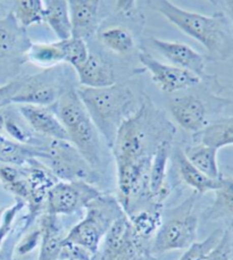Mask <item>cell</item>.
<instances>
[{
	"label": "cell",
	"mask_w": 233,
	"mask_h": 260,
	"mask_svg": "<svg viewBox=\"0 0 233 260\" xmlns=\"http://www.w3.org/2000/svg\"><path fill=\"white\" fill-rule=\"evenodd\" d=\"M174 161H176L179 175L181 177V180L189 187H191L196 194H203L211 191L214 192L220 186L221 179L212 180L205 174H202L197 167L193 166L189 161L187 156L184 155L182 148H178L176 152H174Z\"/></svg>",
	"instance_id": "obj_19"
},
{
	"label": "cell",
	"mask_w": 233,
	"mask_h": 260,
	"mask_svg": "<svg viewBox=\"0 0 233 260\" xmlns=\"http://www.w3.org/2000/svg\"><path fill=\"white\" fill-rule=\"evenodd\" d=\"M41 242V230L40 228L37 230H33L31 232H28L26 235L19 240V242L16 244L15 249V254L17 256H26L30 252H32L39 244Z\"/></svg>",
	"instance_id": "obj_34"
},
{
	"label": "cell",
	"mask_w": 233,
	"mask_h": 260,
	"mask_svg": "<svg viewBox=\"0 0 233 260\" xmlns=\"http://www.w3.org/2000/svg\"><path fill=\"white\" fill-rule=\"evenodd\" d=\"M24 206L25 205H24L23 201L17 200L15 204L5 209L2 216H0V251H2L5 243L7 242V239L12 232L17 215L23 209Z\"/></svg>",
	"instance_id": "obj_32"
},
{
	"label": "cell",
	"mask_w": 233,
	"mask_h": 260,
	"mask_svg": "<svg viewBox=\"0 0 233 260\" xmlns=\"http://www.w3.org/2000/svg\"><path fill=\"white\" fill-rule=\"evenodd\" d=\"M148 260H154V259H152V258H149V259H148Z\"/></svg>",
	"instance_id": "obj_37"
},
{
	"label": "cell",
	"mask_w": 233,
	"mask_h": 260,
	"mask_svg": "<svg viewBox=\"0 0 233 260\" xmlns=\"http://www.w3.org/2000/svg\"><path fill=\"white\" fill-rule=\"evenodd\" d=\"M183 152L189 161L197 167L202 174H205L212 180L221 179L222 174L217 161L218 149L198 142L193 146L184 148Z\"/></svg>",
	"instance_id": "obj_23"
},
{
	"label": "cell",
	"mask_w": 233,
	"mask_h": 260,
	"mask_svg": "<svg viewBox=\"0 0 233 260\" xmlns=\"http://www.w3.org/2000/svg\"><path fill=\"white\" fill-rule=\"evenodd\" d=\"M199 143L216 149L233 146V117H225L210 123L198 134Z\"/></svg>",
	"instance_id": "obj_28"
},
{
	"label": "cell",
	"mask_w": 233,
	"mask_h": 260,
	"mask_svg": "<svg viewBox=\"0 0 233 260\" xmlns=\"http://www.w3.org/2000/svg\"><path fill=\"white\" fill-rule=\"evenodd\" d=\"M196 193L184 200L177 208L171 210V215L162 221L154 235L150 252L163 254L176 250H186L196 242L198 232V216L195 214Z\"/></svg>",
	"instance_id": "obj_7"
},
{
	"label": "cell",
	"mask_w": 233,
	"mask_h": 260,
	"mask_svg": "<svg viewBox=\"0 0 233 260\" xmlns=\"http://www.w3.org/2000/svg\"><path fill=\"white\" fill-rule=\"evenodd\" d=\"M223 232H224V230L217 229L213 231L205 240L193 242L190 247L186 249V251L179 258V260H205L208 253L221 240Z\"/></svg>",
	"instance_id": "obj_30"
},
{
	"label": "cell",
	"mask_w": 233,
	"mask_h": 260,
	"mask_svg": "<svg viewBox=\"0 0 233 260\" xmlns=\"http://www.w3.org/2000/svg\"><path fill=\"white\" fill-rule=\"evenodd\" d=\"M41 148L45 150V156L39 161L45 165L57 180L83 181L90 184H95L99 180L98 173L92 170L71 142L47 139Z\"/></svg>",
	"instance_id": "obj_8"
},
{
	"label": "cell",
	"mask_w": 233,
	"mask_h": 260,
	"mask_svg": "<svg viewBox=\"0 0 233 260\" xmlns=\"http://www.w3.org/2000/svg\"><path fill=\"white\" fill-rule=\"evenodd\" d=\"M97 35L101 45L116 55L124 56L134 49L133 35L126 26L111 25L98 31Z\"/></svg>",
	"instance_id": "obj_25"
},
{
	"label": "cell",
	"mask_w": 233,
	"mask_h": 260,
	"mask_svg": "<svg viewBox=\"0 0 233 260\" xmlns=\"http://www.w3.org/2000/svg\"><path fill=\"white\" fill-rule=\"evenodd\" d=\"M232 233H233V232H232Z\"/></svg>",
	"instance_id": "obj_38"
},
{
	"label": "cell",
	"mask_w": 233,
	"mask_h": 260,
	"mask_svg": "<svg viewBox=\"0 0 233 260\" xmlns=\"http://www.w3.org/2000/svg\"><path fill=\"white\" fill-rule=\"evenodd\" d=\"M138 56L141 65L152 75L154 83L165 93H177L200 83L201 80L190 72L159 61L145 50L140 51Z\"/></svg>",
	"instance_id": "obj_12"
},
{
	"label": "cell",
	"mask_w": 233,
	"mask_h": 260,
	"mask_svg": "<svg viewBox=\"0 0 233 260\" xmlns=\"http://www.w3.org/2000/svg\"><path fill=\"white\" fill-rule=\"evenodd\" d=\"M43 156V148L15 142L0 132V164L23 166L31 159L40 160Z\"/></svg>",
	"instance_id": "obj_21"
},
{
	"label": "cell",
	"mask_w": 233,
	"mask_h": 260,
	"mask_svg": "<svg viewBox=\"0 0 233 260\" xmlns=\"http://www.w3.org/2000/svg\"><path fill=\"white\" fill-rule=\"evenodd\" d=\"M144 241L135 234L128 216L123 215L111 225L104 239L100 260H135L144 256Z\"/></svg>",
	"instance_id": "obj_11"
},
{
	"label": "cell",
	"mask_w": 233,
	"mask_h": 260,
	"mask_svg": "<svg viewBox=\"0 0 233 260\" xmlns=\"http://www.w3.org/2000/svg\"><path fill=\"white\" fill-rule=\"evenodd\" d=\"M147 5L179 30L200 43L207 51L208 60L225 61L233 57L231 23L223 12L203 15L186 11L167 0H149Z\"/></svg>",
	"instance_id": "obj_2"
},
{
	"label": "cell",
	"mask_w": 233,
	"mask_h": 260,
	"mask_svg": "<svg viewBox=\"0 0 233 260\" xmlns=\"http://www.w3.org/2000/svg\"><path fill=\"white\" fill-rule=\"evenodd\" d=\"M163 205H154L128 216L135 234L143 241L152 239L163 221Z\"/></svg>",
	"instance_id": "obj_26"
},
{
	"label": "cell",
	"mask_w": 233,
	"mask_h": 260,
	"mask_svg": "<svg viewBox=\"0 0 233 260\" xmlns=\"http://www.w3.org/2000/svg\"><path fill=\"white\" fill-rule=\"evenodd\" d=\"M155 50L165 57L172 65L190 72L200 80H207L211 76L206 73V58L187 43L167 41L152 38L149 40Z\"/></svg>",
	"instance_id": "obj_14"
},
{
	"label": "cell",
	"mask_w": 233,
	"mask_h": 260,
	"mask_svg": "<svg viewBox=\"0 0 233 260\" xmlns=\"http://www.w3.org/2000/svg\"><path fill=\"white\" fill-rule=\"evenodd\" d=\"M74 72L80 86L84 88L101 89L118 83L113 66L103 57L94 52H90L84 64Z\"/></svg>",
	"instance_id": "obj_17"
},
{
	"label": "cell",
	"mask_w": 233,
	"mask_h": 260,
	"mask_svg": "<svg viewBox=\"0 0 233 260\" xmlns=\"http://www.w3.org/2000/svg\"><path fill=\"white\" fill-rule=\"evenodd\" d=\"M101 6L98 0H72L69 2L72 38L86 41L98 33L101 20Z\"/></svg>",
	"instance_id": "obj_16"
},
{
	"label": "cell",
	"mask_w": 233,
	"mask_h": 260,
	"mask_svg": "<svg viewBox=\"0 0 233 260\" xmlns=\"http://www.w3.org/2000/svg\"><path fill=\"white\" fill-rule=\"evenodd\" d=\"M52 108L65 128L69 142L92 170L98 174L104 173L107 161L103 138L77 95L76 88L66 91Z\"/></svg>",
	"instance_id": "obj_4"
},
{
	"label": "cell",
	"mask_w": 233,
	"mask_h": 260,
	"mask_svg": "<svg viewBox=\"0 0 233 260\" xmlns=\"http://www.w3.org/2000/svg\"><path fill=\"white\" fill-rule=\"evenodd\" d=\"M176 128L166 115L144 98L132 116L120 127L110 150L118 167V200L128 207L150 193L149 174L155 152L173 141Z\"/></svg>",
	"instance_id": "obj_1"
},
{
	"label": "cell",
	"mask_w": 233,
	"mask_h": 260,
	"mask_svg": "<svg viewBox=\"0 0 233 260\" xmlns=\"http://www.w3.org/2000/svg\"><path fill=\"white\" fill-rule=\"evenodd\" d=\"M218 189L214 191L215 199L205 213L207 220L233 218V177L222 175Z\"/></svg>",
	"instance_id": "obj_27"
},
{
	"label": "cell",
	"mask_w": 233,
	"mask_h": 260,
	"mask_svg": "<svg viewBox=\"0 0 233 260\" xmlns=\"http://www.w3.org/2000/svg\"><path fill=\"white\" fill-rule=\"evenodd\" d=\"M91 260H100V258H99V252H98V253H97V254H95V256H94V258H92Z\"/></svg>",
	"instance_id": "obj_36"
},
{
	"label": "cell",
	"mask_w": 233,
	"mask_h": 260,
	"mask_svg": "<svg viewBox=\"0 0 233 260\" xmlns=\"http://www.w3.org/2000/svg\"><path fill=\"white\" fill-rule=\"evenodd\" d=\"M27 61L45 70L63 65L65 61L64 41L32 42L27 51Z\"/></svg>",
	"instance_id": "obj_24"
},
{
	"label": "cell",
	"mask_w": 233,
	"mask_h": 260,
	"mask_svg": "<svg viewBox=\"0 0 233 260\" xmlns=\"http://www.w3.org/2000/svg\"><path fill=\"white\" fill-rule=\"evenodd\" d=\"M17 112L37 136L50 140L69 141L65 128L52 107L17 105Z\"/></svg>",
	"instance_id": "obj_15"
},
{
	"label": "cell",
	"mask_w": 233,
	"mask_h": 260,
	"mask_svg": "<svg viewBox=\"0 0 233 260\" xmlns=\"http://www.w3.org/2000/svg\"><path fill=\"white\" fill-rule=\"evenodd\" d=\"M168 108L174 120L184 131L193 136H198L210 124L205 101L196 94L176 95L169 99Z\"/></svg>",
	"instance_id": "obj_13"
},
{
	"label": "cell",
	"mask_w": 233,
	"mask_h": 260,
	"mask_svg": "<svg viewBox=\"0 0 233 260\" xmlns=\"http://www.w3.org/2000/svg\"><path fill=\"white\" fill-rule=\"evenodd\" d=\"M84 209V217L73 226L63 243L77 245L95 256L111 225L125 213L118 198L104 193L91 201Z\"/></svg>",
	"instance_id": "obj_5"
},
{
	"label": "cell",
	"mask_w": 233,
	"mask_h": 260,
	"mask_svg": "<svg viewBox=\"0 0 233 260\" xmlns=\"http://www.w3.org/2000/svg\"><path fill=\"white\" fill-rule=\"evenodd\" d=\"M45 16L43 22L48 24L60 41L69 40L72 38V25L69 2L64 0H48L43 2Z\"/></svg>",
	"instance_id": "obj_22"
},
{
	"label": "cell",
	"mask_w": 233,
	"mask_h": 260,
	"mask_svg": "<svg viewBox=\"0 0 233 260\" xmlns=\"http://www.w3.org/2000/svg\"><path fill=\"white\" fill-rule=\"evenodd\" d=\"M76 92L109 149L120 127L137 112L141 104L130 86L120 83L101 89L79 86Z\"/></svg>",
	"instance_id": "obj_3"
},
{
	"label": "cell",
	"mask_w": 233,
	"mask_h": 260,
	"mask_svg": "<svg viewBox=\"0 0 233 260\" xmlns=\"http://www.w3.org/2000/svg\"><path fill=\"white\" fill-rule=\"evenodd\" d=\"M221 5L225 9V15L229 18L231 26H233V0H226V2L221 3Z\"/></svg>",
	"instance_id": "obj_35"
},
{
	"label": "cell",
	"mask_w": 233,
	"mask_h": 260,
	"mask_svg": "<svg viewBox=\"0 0 233 260\" xmlns=\"http://www.w3.org/2000/svg\"><path fill=\"white\" fill-rule=\"evenodd\" d=\"M233 257V233L230 229L224 230L221 240L208 253L205 260H231Z\"/></svg>",
	"instance_id": "obj_33"
},
{
	"label": "cell",
	"mask_w": 233,
	"mask_h": 260,
	"mask_svg": "<svg viewBox=\"0 0 233 260\" xmlns=\"http://www.w3.org/2000/svg\"><path fill=\"white\" fill-rule=\"evenodd\" d=\"M64 64L70 66L73 71H76L79 67L83 65L90 55V50L86 46V42L81 39H75V38L64 40Z\"/></svg>",
	"instance_id": "obj_31"
},
{
	"label": "cell",
	"mask_w": 233,
	"mask_h": 260,
	"mask_svg": "<svg viewBox=\"0 0 233 260\" xmlns=\"http://www.w3.org/2000/svg\"><path fill=\"white\" fill-rule=\"evenodd\" d=\"M67 65L63 64L41 73L19 76V84L12 105L52 107L66 91L74 88Z\"/></svg>",
	"instance_id": "obj_6"
},
{
	"label": "cell",
	"mask_w": 233,
	"mask_h": 260,
	"mask_svg": "<svg viewBox=\"0 0 233 260\" xmlns=\"http://www.w3.org/2000/svg\"><path fill=\"white\" fill-rule=\"evenodd\" d=\"M103 194L98 187L88 182L58 181L48 191L45 214L51 216L72 215L83 209L91 201Z\"/></svg>",
	"instance_id": "obj_10"
},
{
	"label": "cell",
	"mask_w": 233,
	"mask_h": 260,
	"mask_svg": "<svg viewBox=\"0 0 233 260\" xmlns=\"http://www.w3.org/2000/svg\"><path fill=\"white\" fill-rule=\"evenodd\" d=\"M41 242L38 260H60L63 240V231L56 216L45 214L41 217Z\"/></svg>",
	"instance_id": "obj_20"
},
{
	"label": "cell",
	"mask_w": 233,
	"mask_h": 260,
	"mask_svg": "<svg viewBox=\"0 0 233 260\" xmlns=\"http://www.w3.org/2000/svg\"><path fill=\"white\" fill-rule=\"evenodd\" d=\"M171 146L172 141L162 143L158 147L156 152H155L152 165H150L149 187L154 200L158 202V204H163L169 193L166 185V176Z\"/></svg>",
	"instance_id": "obj_18"
},
{
	"label": "cell",
	"mask_w": 233,
	"mask_h": 260,
	"mask_svg": "<svg viewBox=\"0 0 233 260\" xmlns=\"http://www.w3.org/2000/svg\"><path fill=\"white\" fill-rule=\"evenodd\" d=\"M31 41L11 13L0 21V86L21 76Z\"/></svg>",
	"instance_id": "obj_9"
},
{
	"label": "cell",
	"mask_w": 233,
	"mask_h": 260,
	"mask_svg": "<svg viewBox=\"0 0 233 260\" xmlns=\"http://www.w3.org/2000/svg\"><path fill=\"white\" fill-rule=\"evenodd\" d=\"M11 14L17 25L26 30L35 24L43 22L45 6L40 0H18L13 4Z\"/></svg>",
	"instance_id": "obj_29"
}]
</instances>
